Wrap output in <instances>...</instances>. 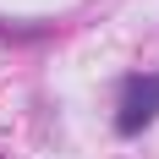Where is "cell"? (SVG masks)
Here are the masks:
<instances>
[{
	"label": "cell",
	"mask_w": 159,
	"mask_h": 159,
	"mask_svg": "<svg viewBox=\"0 0 159 159\" xmlns=\"http://www.w3.org/2000/svg\"><path fill=\"white\" fill-rule=\"evenodd\" d=\"M159 121V71H143V77L121 82V110H115V132L121 137H137Z\"/></svg>",
	"instance_id": "obj_1"
}]
</instances>
